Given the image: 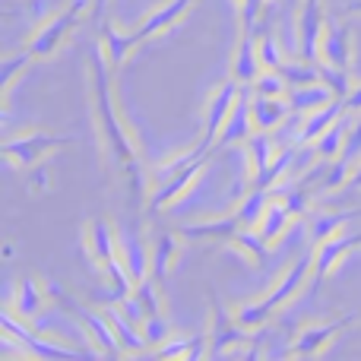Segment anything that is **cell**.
Returning a JSON list of instances; mask_svg holds the SVG:
<instances>
[{
    "mask_svg": "<svg viewBox=\"0 0 361 361\" xmlns=\"http://www.w3.org/2000/svg\"><path fill=\"white\" fill-rule=\"evenodd\" d=\"M86 73H89V102H92V121H95V137H99V152L105 159V169L114 178H121L137 197H143L149 187V171L140 165L137 137L130 133L127 121L121 118L118 99H114V70L108 63L105 48H92L86 57Z\"/></svg>",
    "mask_w": 361,
    "mask_h": 361,
    "instance_id": "6da1fadb",
    "label": "cell"
},
{
    "mask_svg": "<svg viewBox=\"0 0 361 361\" xmlns=\"http://www.w3.org/2000/svg\"><path fill=\"white\" fill-rule=\"evenodd\" d=\"M311 273H314V257H295V260L288 263V269L282 273V279L269 288L267 298L241 301V305L231 311V314H235V320L244 326V330H250V333L263 330V326H267L269 320L282 311V307H288L295 298H298L301 288L311 282Z\"/></svg>",
    "mask_w": 361,
    "mask_h": 361,
    "instance_id": "7a4b0ae2",
    "label": "cell"
},
{
    "mask_svg": "<svg viewBox=\"0 0 361 361\" xmlns=\"http://www.w3.org/2000/svg\"><path fill=\"white\" fill-rule=\"evenodd\" d=\"M48 292H51V298H54L57 305L70 314V317H76V324H80L86 343L95 345V355L124 358V349H121L118 333H114V326H111V320H108L105 307H102V311H89L86 305H80V301L70 298V295L63 292V286H57V282H48Z\"/></svg>",
    "mask_w": 361,
    "mask_h": 361,
    "instance_id": "3957f363",
    "label": "cell"
},
{
    "mask_svg": "<svg viewBox=\"0 0 361 361\" xmlns=\"http://www.w3.org/2000/svg\"><path fill=\"white\" fill-rule=\"evenodd\" d=\"M89 10H92V0H70L61 13L44 19V23L32 32L29 44H25V48L32 51V57H35V61H51V57L61 54V51L67 48V42L73 38L80 19L89 16Z\"/></svg>",
    "mask_w": 361,
    "mask_h": 361,
    "instance_id": "277c9868",
    "label": "cell"
},
{
    "mask_svg": "<svg viewBox=\"0 0 361 361\" xmlns=\"http://www.w3.org/2000/svg\"><path fill=\"white\" fill-rule=\"evenodd\" d=\"M257 345V336L250 330H244L235 320V314H228V307L222 305L216 292H212V326H209V358H228L235 352L244 349L247 358H260V352L250 349Z\"/></svg>",
    "mask_w": 361,
    "mask_h": 361,
    "instance_id": "5b68a950",
    "label": "cell"
},
{
    "mask_svg": "<svg viewBox=\"0 0 361 361\" xmlns=\"http://www.w3.org/2000/svg\"><path fill=\"white\" fill-rule=\"evenodd\" d=\"M352 320H358V314H343V317L333 320H317V324L301 326V333L295 336L292 349H288V358H317L343 336V330H349Z\"/></svg>",
    "mask_w": 361,
    "mask_h": 361,
    "instance_id": "8992f818",
    "label": "cell"
},
{
    "mask_svg": "<svg viewBox=\"0 0 361 361\" xmlns=\"http://www.w3.org/2000/svg\"><path fill=\"white\" fill-rule=\"evenodd\" d=\"M326 29V10L324 0H301L298 23H295V51L301 61L320 63V38Z\"/></svg>",
    "mask_w": 361,
    "mask_h": 361,
    "instance_id": "52a82bcc",
    "label": "cell"
},
{
    "mask_svg": "<svg viewBox=\"0 0 361 361\" xmlns=\"http://www.w3.org/2000/svg\"><path fill=\"white\" fill-rule=\"evenodd\" d=\"M51 305H54V298H51L48 286H44V282L38 279L35 273L19 276L16 292H13L10 301H6V307H10V311L16 314L19 320H25L29 326H35L38 320H42L44 314L51 311Z\"/></svg>",
    "mask_w": 361,
    "mask_h": 361,
    "instance_id": "ba28073f",
    "label": "cell"
},
{
    "mask_svg": "<svg viewBox=\"0 0 361 361\" xmlns=\"http://www.w3.org/2000/svg\"><path fill=\"white\" fill-rule=\"evenodd\" d=\"M206 162H209V152H203V156H197L193 162H187L184 169H180L178 175H171L169 180L149 187V197H146V212H159V209H165V206H175L178 200H184L187 193H190V187L197 184V178L203 175Z\"/></svg>",
    "mask_w": 361,
    "mask_h": 361,
    "instance_id": "9c48e42d",
    "label": "cell"
},
{
    "mask_svg": "<svg viewBox=\"0 0 361 361\" xmlns=\"http://www.w3.org/2000/svg\"><path fill=\"white\" fill-rule=\"evenodd\" d=\"M241 89H244L241 82H238L235 76H228V80L219 82L216 92H212L209 102H206V130H203V140H200V143H203L209 152H212V146L219 143V137H222V130H225V124H228L231 108H235Z\"/></svg>",
    "mask_w": 361,
    "mask_h": 361,
    "instance_id": "30bf717a",
    "label": "cell"
},
{
    "mask_svg": "<svg viewBox=\"0 0 361 361\" xmlns=\"http://www.w3.org/2000/svg\"><path fill=\"white\" fill-rule=\"evenodd\" d=\"M63 143H70L67 137H57V133L48 130H32L23 133V137H13L4 143V156L10 162H16L19 169H35L44 156H51L54 149H61Z\"/></svg>",
    "mask_w": 361,
    "mask_h": 361,
    "instance_id": "8fae6325",
    "label": "cell"
},
{
    "mask_svg": "<svg viewBox=\"0 0 361 361\" xmlns=\"http://www.w3.org/2000/svg\"><path fill=\"white\" fill-rule=\"evenodd\" d=\"M82 244H86V254H89V260L95 263L99 273H105L108 267H114V263L121 260V254H118V228H114V222L108 216L89 219L86 228H82Z\"/></svg>",
    "mask_w": 361,
    "mask_h": 361,
    "instance_id": "7c38bea8",
    "label": "cell"
},
{
    "mask_svg": "<svg viewBox=\"0 0 361 361\" xmlns=\"http://www.w3.org/2000/svg\"><path fill=\"white\" fill-rule=\"evenodd\" d=\"M118 254L133 282L152 276V238L143 228H118Z\"/></svg>",
    "mask_w": 361,
    "mask_h": 361,
    "instance_id": "4fadbf2b",
    "label": "cell"
},
{
    "mask_svg": "<svg viewBox=\"0 0 361 361\" xmlns=\"http://www.w3.org/2000/svg\"><path fill=\"white\" fill-rule=\"evenodd\" d=\"M320 63L352 70V25L343 23L336 13H326V29L320 38Z\"/></svg>",
    "mask_w": 361,
    "mask_h": 361,
    "instance_id": "5bb4252c",
    "label": "cell"
},
{
    "mask_svg": "<svg viewBox=\"0 0 361 361\" xmlns=\"http://www.w3.org/2000/svg\"><path fill=\"white\" fill-rule=\"evenodd\" d=\"M193 4H197V0H165L162 6H156L152 13H146V19L137 25V32H133L137 48H143L146 42H152V38L165 35L169 29H175L180 19L193 10Z\"/></svg>",
    "mask_w": 361,
    "mask_h": 361,
    "instance_id": "9a60e30c",
    "label": "cell"
},
{
    "mask_svg": "<svg viewBox=\"0 0 361 361\" xmlns=\"http://www.w3.org/2000/svg\"><path fill=\"white\" fill-rule=\"evenodd\" d=\"M361 244V235H336L330 238V241L317 244L314 247V273H311V295L320 292V286H324V279L333 273V269L343 263V257L349 254V250H355Z\"/></svg>",
    "mask_w": 361,
    "mask_h": 361,
    "instance_id": "2e32d148",
    "label": "cell"
},
{
    "mask_svg": "<svg viewBox=\"0 0 361 361\" xmlns=\"http://www.w3.org/2000/svg\"><path fill=\"white\" fill-rule=\"evenodd\" d=\"M254 86H244L241 95H238L235 108H231V118L225 124L219 143L222 146H244V140L254 133Z\"/></svg>",
    "mask_w": 361,
    "mask_h": 361,
    "instance_id": "e0dca14e",
    "label": "cell"
},
{
    "mask_svg": "<svg viewBox=\"0 0 361 361\" xmlns=\"http://www.w3.org/2000/svg\"><path fill=\"white\" fill-rule=\"evenodd\" d=\"M345 111V99H333L330 105L317 108L311 114H301V124H298V133H295V143L298 146H307V143H317L326 130L339 121V114Z\"/></svg>",
    "mask_w": 361,
    "mask_h": 361,
    "instance_id": "ac0fdd59",
    "label": "cell"
},
{
    "mask_svg": "<svg viewBox=\"0 0 361 361\" xmlns=\"http://www.w3.org/2000/svg\"><path fill=\"white\" fill-rule=\"evenodd\" d=\"M260 73L263 67H260V54H257V32H241L235 57H231V76L241 86H254V80Z\"/></svg>",
    "mask_w": 361,
    "mask_h": 361,
    "instance_id": "d6986e66",
    "label": "cell"
},
{
    "mask_svg": "<svg viewBox=\"0 0 361 361\" xmlns=\"http://www.w3.org/2000/svg\"><path fill=\"white\" fill-rule=\"evenodd\" d=\"M241 228L235 216H216V219H206V222H197V225H180V235L187 241H216V244H231L235 231Z\"/></svg>",
    "mask_w": 361,
    "mask_h": 361,
    "instance_id": "ffe728a7",
    "label": "cell"
},
{
    "mask_svg": "<svg viewBox=\"0 0 361 361\" xmlns=\"http://www.w3.org/2000/svg\"><path fill=\"white\" fill-rule=\"evenodd\" d=\"M292 118V105L286 95H257L254 92V127L257 130H279Z\"/></svg>",
    "mask_w": 361,
    "mask_h": 361,
    "instance_id": "44dd1931",
    "label": "cell"
},
{
    "mask_svg": "<svg viewBox=\"0 0 361 361\" xmlns=\"http://www.w3.org/2000/svg\"><path fill=\"white\" fill-rule=\"evenodd\" d=\"M295 209L286 203V200H269V206H267V212H263V219H260V225H257V231L263 235V241L269 244V247H276V244L286 238V231L295 225Z\"/></svg>",
    "mask_w": 361,
    "mask_h": 361,
    "instance_id": "7402d4cb",
    "label": "cell"
},
{
    "mask_svg": "<svg viewBox=\"0 0 361 361\" xmlns=\"http://www.w3.org/2000/svg\"><path fill=\"white\" fill-rule=\"evenodd\" d=\"M244 149H247V184L254 187L263 171L269 169V162H273V156L279 149H276L273 133L269 130H254L247 140H244Z\"/></svg>",
    "mask_w": 361,
    "mask_h": 361,
    "instance_id": "603a6c76",
    "label": "cell"
},
{
    "mask_svg": "<svg viewBox=\"0 0 361 361\" xmlns=\"http://www.w3.org/2000/svg\"><path fill=\"white\" fill-rule=\"evenodd\" d=\"M99 35H102V48H105V54H108V63H111V70L118 73L121 67H124L127 61H130L133 54H137V42H133V32H121L118 25L108 19L105 25L99 29Z\"/></svg>",
    "mask_w": 361,
    "mask_h": 361,
    "instance_id": "cb8c5ba5",
    "label": "cell"
},
{
    "mask_svg": "<svg viewBox=\"0 0 361 361\" xmlns=\"http://www.w3.org/2000/svg\"><path fill=\"white\" fill-rule=\"evenodd\" d=\"M105 314H108V320H111L114 333H118V343H121V349H124V355H143V352L149 349L140 324H133L118 305H105Z\"/></svg>",
    "mask_w": 361,
    "mask_h": 361,
    "instance_id": "d4e9b609",
    "label": "cell"
},
{
    "mask_svg": "<svg viewBox=\"0 0 361 361\" xmlns=\"http://www.w3.org/2000/svg\"><path fill=\"white\" fill-rule=\"evenodd\" d=\"M184 241L187 238L180 235V231H159V235L152 238V276H156L159 282H162L165 276H169V269L178 263Z\"/></svg>",
    "mask_w": 361,
    "mask_h": 361,
    "instance_id": "484cf974",
    "label": "cell"
},
{
    "mask_svg": "<svg viewBox=\"0 0 361 361\" xmlns=\"http://www.w3.org/2000/svg\"><path fill=\"white\" fill-rule=\"evenodd\" d=\"M352 124H355V114L345 108L343 114H339V121L330 127V130L324 133V137L314 143V156L320 159V162H333V159H339L343 156V149H345V140H349V133H352Z\"/></svg>",
    "mask_w": 361,
    "mask_h": 361,
    "instance_id": "4316f807",
    "label": "cell"
},
{
    "mask_svg": "<svg viewBox=\"0 0 361 361\" xmlns=\"http://www.w3.org/2000/svg\"><path fill=\"white\" fill-rule=\"evenodd\" d=\"M286 99H288V105H292V111L311 114V111H317V108L330 105V102L339 99V95L333 92L326 82H311V86H292L286 92Z\"/></svg>",
    "mask_w": 361,
    "mask_h": 361,
    "instance_id": "83f0119b",
    "label": "cell"
},
{
    "mask_svg": "<svg viewBox=\"0 0 361 361\" xmlns=\"http://www.w3.org/2000/svg\"><path fill=\"white\" fill-rule=\"evenodd\" d=\"M269 200H273V193H269L267 187H250V190L235 203L231 216H235L244 228H257L260 219H263V212H267V206H269Z\"/></svg>",
    "mask_w": 361,
    "mask_h": 361,
    "instance_id": "f1b7e54d",
    "label": "cell"
},
{
    "mask_svg": "<svg viewBox=\"0 0 361 361\" xmlns=\"http://www.w3.org/2000/svg\"><path fill=\"white\" fill-rule=\"evenodd\" d=\"M361 216V209H345V212H314V216H307L311 219V244L317 247V244H324V241H330V238H336V235H343V228H345V222L349 219H355Z\"/></svg>",
    "mask_w": 361,
    "mask_h": 361,
    "instance_id": "f546056e",
    "label": "cell"
},
{
    "mask_svg": "<svg viewBox=\"0 0 361 361\" xmlns=\"http://www.w3.org/2000/svg\"><path fill=\"white\" fill-rule=\"evenodd\" d=\"M228 247L238 250V254H241L250 267H263V260H267V254H269V244L263 241L260 231H257V228H244V225L235 231V238H231Z\"/></svg>",
    "mask_w": 361,
    "mask_h": 361,
    "instance_id": "4dcf8cb0",
    "label": "cell"
},
{
    "mask_svg": "<svg viewBox=\"0 0 361 361\" xmlns=\"http://www.w3.org/2000/svg\"><path fill=\"white\" fill-rule=\"evenodd\" d=\"M35 63V57H32V51H19V54H10L4 57V63H0V92H4V111L10 108V92H13V82L19 80V76L25 73V70Z\"/></svg>",
    "mask_w": 361,
    "mask_h": 361,
    "instance_id": "1f68e13d",
    "label": "cell"
},
{
    "mask_svg": "<svg viewBox=\"0 0 361 361\" xmlns=\"http://www.w3.org/2000/svg\"><path fill=\"white\" fill-rule=\"evenodd\" d=\"M140 307H143V317H152V314H165V295H162V282L156 276H146V279L137 282L133 288Z\"/></svg>",
    "mask_w": 361,
    "mask_h": 361,
    "instance_id": "d6a6232c",
    "label": "cell"
},
{
    "mask_svg": "<svg viewBox=\"0 0 361 361\" xmlns=\"http://www.w3.org/2000/svg\"><path fill=\"white\" fill-rule=\"evenodd\" d=\"M279 73L286 76V82H288V89L292 86H311V82H324L320 80V67L317 63H307V61H282V67H279Z\"/></svg>",
    "mask_w": 361,
    "mask_h": 361,
    "instance_id": "836d02e7",
    "label": "cell"
},
{
    "mask_svg": "<svg viewBox=\"0 0 361 361\" xmlns=\"http://www.w3.org/2000/svg\"><path fill=\"white\" fill-rule=\"evenodd\" d=\"M140 330H143L146 343H149V349H159V345H165L171 339V324L165 314H152V317H143V324H140Z\"/></svg>",
    "mask_w": 361,
    "mask_h": 361,
    "instance_id": "e575fe53",
    "label": "cell"
},
{
    "mask_svg": "<svg viewBox=\"0 0 361 361\" xmlns=\"http://www.w3.org/2000/svg\"><path fill=\"white\" fill-rule=\"evenodd\" d=\"M257 54H260L263 70H279L282 67V51H279V44H276L273 32H260V35H257Z\"/></svg>",
    "mask_w": 361,
    "mask_h": 361,
    "instance_id": "d590c367",
    "label": "cell"
},
{
    "mask_svg": "<svg viewBox=\"0 0 361 361\" xmlns=\"http://www.w3.org/2000/svg\"><path fill=\"white\" fill-rule=\"evenodd\" d=\"M317 67H320V80H324L326 86H330L333 92L339 95V99H345V95L352 92V76H349V70L330 67V63H317Z\"/></svg>",
    "mask_w": 361,
    "mask_h": 361,
    "instance_id": "8d00e7d4",
    "label": "cell"
},
{
    "mask_svg": "<svg viewBox=\"0 0 361 361\" xmlns=\"http://www.w3.org/2000/svg\"><path fill=\"white\" fill-rule=\"evenodd\" d=\"M254 92L257 95H286L288 92V82L279 70H263L260 76L254 80Z\"/></svg>",
    "mask_w": 361,
    "mask_h": 361,
    "instance_id": "74e56055",
    "label": "cell"
},
{
    "mask_svg": "<svg viewBox=\"0 0 361 361\" xmlns=\"http://www.w3.org/2000/svg\"><path fill=\"white\" fill-rule=\"evenodd\" d=\"M238 4V19H241V32H257L263 10H267V0H235Z\"/></svg>",
    "mask_w": 361,
    "mask_h": 361,
    "instance_id": "f35d334b",
    "label": "cell"
},
{
    "mask_svg": "<svg viewBox=\"0 0 361 361\" xmlns=\"http://www.w3.org/2000/svg\"><path fill=\"white\" fill-rule=\"evenodd\" d=\"M51 184H54V178H51V169L44 165V159L32 169V175H29V187H32V193H48L51 190Z\"/></svg>",
    "mask_w": 361,
    "mask_h": 361,
    "instance_id": "ab89813d",
    "label": "cell"
},
{
    "mask_svg": "<svg viewBox=\"0 0 361 361\" xmlns=\"http://www.w3.org/2000/svg\"><path fill=\"white\" fill-rule=\"evenodd\" d=\"M108 6H111V0H92V10H89V16L95 19V29H102V25L108 23Z\"/></svg>",
    "mask_w": 361,
    "mask_h": 361,
    "instance_id": "60d3db41",
    "label": "cell"
},
{
    "mask_svg": "<svg viewBox=\"0 0 361 361\" xmlns=\"http://www.w3.org/2000/svg\"><path fill=\"white\" fill-rule=\"evenodd\" d=\"M345 108H349L352 114H361V82L358 86H352V92L345 95Z\"/></svg>",
    "mask_w": 361,
    "mask_h": 361,
    "instance_id": "b9f144b4",
    "label": "cell"
},
{
    "mask_svg": "<svg viewBox=\"0 0 361 361\" xmlns=\"http://www.w3.org/2000/svg\"><path fill=\"white\" fill-rule=\"evenodd\" d=\"M349 190H361V162L355 165V171H352V178H349Z\"/></svg>",
    "mask_w": 361,
    "mask_h": 361,
    "instance_id": "7bdbcfd3",
    "label": "cell"
},
{
    "mask_svg": "<svg viewBox=\"0 0 361 361\" xmlns=\"http://www.w3.org/2000/svg\"><path fill=\"white\" fill-rule=\"evenodd\" d=\"M349 10L352 13H361V0H349Z\"/></svg>",
    "mask_w": 361,
    "mask_h": 361,
    "instance_id": "ee69618b",
    "label": "cell"
}]
</instances>
